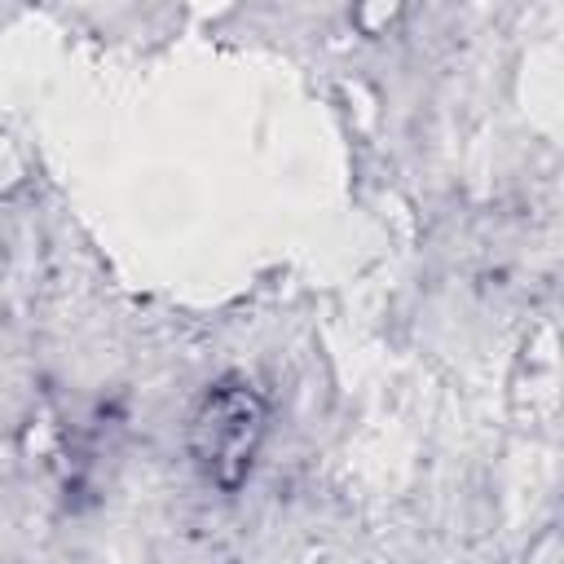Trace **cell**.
Listing matches in <instances>:
<instances>
[{"instance_id":"6da1fadb","label":"cell","mask_w":564,"mask_h":564,"mask_svg":"<svg viewBox=\"0 0 564 564\" xmlns=\"http://www.w3.org/2000/svg\"><path fill=\"white\" fill-rule=\"evenodd\" d=\"M269 436V401L247 375H220L203 388L185 419V458L203 476V485L220 494H238L264 449Z\"/></svg>"}]
</instances>
